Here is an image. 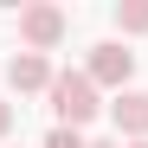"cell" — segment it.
<instances>
[{
    "label": "cell",
    "mask_w": 148,
    "mask_h": 148,
    "mask_svg": "<svg viewBox=\"0 0 148 148\" xmlns=\"http://www.w3.org/2000/svg\"><path fill=\"white\" fill-rule=\"evenodd\" d=\"M129 148H148V142H129Z\"/></svg>",
    "instance_id": "30bf717a"
},
{
    "label": "cell",
    "mask_w": 148,
    "mask_h": 148,
    "mask_svg": "<svg viewBox=\"0 0 148 148\" xmlns=\"http://www.w3.org/2000/svg\"><path fill=\"white\" fill-rule=\"evenodd\" d=\"M13 116H19V110L7 103V97H0V142H7V135H13Z\"/></svg>",
    "instance_id": "ba28073f"
},
{
    "label": "cell",
    "mask_w": 148,
    "mask_h": 148,
    "mask_svg": "<svg viewBox=\"0 0 148 148\" xmlns=\"http://www.w3.org/2000/svg\"><path fill=\"white\" fill-rule=\"evenodd\" d=\"M45 97H52V116H58V129H84V122H97V110H103V90H97L84 71H58Z\"/></svg>",
    "instance_id": "6da1fadb"
},
{
    "label": "cell",
    "mask_w": 148,
    "mask_h": 148,
    "mask_svg": "<svg viewBox=\"0 0 148 148\" xmlns=\"http://www.w3.org/2000/svg\"><path fill=\"white\" fill-rule=\"evenodd\" d=\"M116 32L122 39H142L148 32V0H122V7H116Z\"/></svg>",
    "instance_id": "8992f818"
},
{
    "label": "cell",
    "mask_w": 148,
    "mask_h": 148,
    "mask_svg": "<svg viewBox=\"0 0 148 148\" xmlns=\"http://www.w3.org/2000/svg\"><path fill=\"white\" fill-rule=\"evenodd\" d=\"M45 148H90V142H84V129H52Z\"/></svg>",
    "instance_id": "52a82bcc"
},
{
    "label": "cell",
    "mask_w": 148,
    "mask_h": 148,
    "mask_svg": "<svg viewBox=\"0 0 148 148\" xmlns=\"http://www.w3.org/2000/svg\"><path fill=\"white\" fill-rule=\"evenodd\" d=\"M84 77L97 84V90H129V77H135V52L129 45H116V39H103V45H90V64H84Z\"/></svg>",
    "instance_id": "3957f363"
},
{
    "label": "cell",
    "mask_w": 148,
    "mask_h": 148,
    "mask_svg": "<svg viewBox=\"0 0 148 148\" xmlns=\"http://www.w3.org/2000/svg\"><path fill=\"white\" fill-rule=\"evenodd\" d=\"M90 148H122V142H90Z\"/></svg>",
    "instance_id": "9c48e42d"
},
{
    "label": "cell",
    "mask_w": 148,
    "mask_h": 148,
    "mask_svg": "<svg viewBox=\"0 0 148 148\" xmlns=\"http://www.w3.org/2000/svg\"><path fill=\"white\" fill-rule=\"evenodd\" d=\"M110 116H116V135L148 142V90H122L116 103H110Z\"/></svg>",
    "instance_id": "5b68a950"
},
{
    "label": "cell",
    "mask_w": 148,
    "mask_h": 148,
    "mask_svg": "<svg viewBox=\"0 0 148 148\" xmlns=\"http://www.w3.org/2000/svg\"><path fill=\"white\" fill-rule=\"evenodd\" d=\"M71 32V19L64 7H52V0H32V7H19V45L26 52H58Z\"/></svg>",
    "instance_id": "7a4b0ae2"
},
{
    "label": "cell",
    "mask_w": 148,
    "mask_h": 148,
    "mask_svg": "<svg viewBox=\"0 0 148 148\" xmlns=\"http://www.w3.org/2000/svg\"><path fill=\"white\" fill-rule=\"evenodd\" d=\"M52 77H58V71H52V58H45V52H13V58H7V84H13L19 97L52 90Z\"/></svg>",
    "instance_id": "277c9868"
}]
</instances>
